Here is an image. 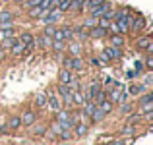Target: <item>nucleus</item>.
I'll return each instance as SVG.
<instances>
[{
    "instance_id": "obj_1",
    "label": "nucleus",
    "mask_w": 153,
    "mask_h": 145,
    "mask_svg": "<svg viewBox=\"0 0 153 145\" xmlns=\"http://www.w3.org/2000/svg\"><path fill=\"white\" fill-rule=\"evenodd\" d=\"M62 18H64L62 12H60L58 8H52V10H51L47 16H43V18L37 19V23H39V25H43V27H45V25H58V21H60Z\"/></svg>"
},
{
    "instance_id": "obj_2",
    "label": "nucleus",
    "mask_w": 153,
    "mask_h": 145,
    "mask_svg": "<svg viewBox=\"0 0 153 145\" xmlns=\"http://www.w3.org/2000/svg\"><path fill=\"white\" fill-rule=\"evenodd\" d=\"M47 108L54 114V112H58L62 107V101H60L58 93H56V89H47Z\"/></svg>"
},
{
    "instance_id": "obj_3",
    "label": "nucleus",
    "mask_w": 153,
    "mask_h": 145,
    "mask_svg": "<svg viewBox=\"0 0 153 145\" xmlns=\"http://www.w3.org/2000/svg\"><path fill=\"white\" fill-rule=\"evenodd\" d=\"M37 118H39L37 110H33V108H23L22 114H19V120H22V128H29V126H33V124L37 122Z\"/></svg>"
},
{
    "instance_id": "obj_4",
    "label": "nucleus",
    "mask_w": 153,
    "mask_h": 145,
    "mask_svg": "<svg viewBox=\"0 0 153 145\" xmlns=\"http://www.w3.org/2000/svg\"><path fill=\"white\" fill-rule=\"evenodd\" d=\"M22 128V120H19V114H12L10 118L4 122V128H2V134H14Z\"/></svg>"
},
{
    "instance_id": "obj_5",
    "label": "nucleus",
    "mask_w": 153,
    "mask_h": 145,
    "mask_svg": "<svg viewBox=\"0 0 153 145\" xmlns=\"http://www.w3.org/2000/svg\"><path fill=\"white\" fill-rule=\"evenodd\" d=\"M31 104H33V110H37V112L45 110V108H47V91H39V93H35Z\"/></svg>"
},
{
    "instance_id": "obj_6",
    "label": "nucleus",
    "mask_w": 153,
    "mask_h": 145,
    "mask_svg": "<svg viewBox=\"0 0 153 145\" xmlns=\"http://www.w3.org/2000/svg\"><path fill=\"white\" fill-rule=\"evenodd\" d=\"M51 45H52V39L45 33H39L35 35V48L39 50H51Z\"/></svg>"
},
{
    "instance_id": "obj_7",
    "label": "nucleus",
    "mask_w": 153,
    "mask_h": 145,
    "mask_svg": "<svg viewBox=\"0 0 153 145\" xmlns=\"http://www.w3.org/2000/svg\"><path fill=\"white\" fill-rule=\"evenodd\" d=\"M66 52L70 56H82L83 54V45L78 41V39H74V41H68L66 43Z\"/></svg>"
},
{
    "instance_id": "obj_8",
    "label": "nucleus",
    "mask_w": 153,
    "mask_h": 145,
    "mask_svg": "<svg viewBox=\"0 0 153 145\" xmlns=\"http://www.w3.org/2000/svg\"><path fill=\"white\" fill-rule=\"evenodd\" d=\"M107 35H108V31L103 29V27H99V25H95V27H91V29H89V39H93V41L107 39Z\"/></svg>"
},
{
    "instance_id": "obj_9",
    "label": "nucleus",
    "mask_w": 153,
    "mask_h": 145,
    "mask_svg": "<svg viewBox=\"0 0 153 145\" xmlns=\"http://www.w3.org/2000/svg\"><path fill=\"white\" fill-rule=\"evenodd\" d=\"M72 132H74V138H79V139H82V138H85V135L89 134V124L78 122V124L74 126V130H72Z\"/></svg>"
},
{
    "instance_id": "obj_10",
    "label": "nucleus",
    "mask_w": 153,
    "mask_h": 145,
    "mask_svg": "<svg viewBox=\"0 0 153 145\" xmlns=\"http://www.w3.org/2000/svg\"><path fill=\"white\" fill-rule=\"evenodd\" d=\"M107 39H108V45H112V47H120V48H122L124 45H126V37H124V35H120V33L107 35Z\"/></svg>"
},
{
    "instance_id": "obj_11",
    "label": "nucleus",
    "mask_w": 153,
    "mask_h": 145,
    "mask_svg": "<svg viewBox=\"0 0 153 145\" xmlns=\"http://www.w3.org/2000/svg\"><path fill=\"white\" fill-rule=\"evenodd\" d=\"M146 91H147V85H146V83H132V85L128 87L126 93L132 95V97H140L142 93H146Z\"/></svg>"
},
{
    "instance_id": "obj_12",
    "label": "nucleus",
    "mask_w": 153,
    "mask_h": 145,
    "mask_svg": "<svg viewBox=\"0 0 153 145\" xmlns=\"http://www.w3.org/2000/svg\"><path fill=\"white\" fill-rule=\"evenodd\" d=\"M47 130H49L47 124H37V122H35L33 126H29V132H31L33 138H43V135L47 134Z\"/></svg>"
},
{
    "instance_id": "obj_13",
    "label": "nucleus",
    "mask_w": 153,
    "mask_h": 145,
    "mask_svg": "<svg viewBox=\"0 0 153 145\" xmlns=\"http://www.w3.org/2000/svg\"><path fill=\"white\" fill-rule=\"evenodd\" d=\"M130 12H132V10H130ZM114 21H116V25H118V31H120L122 35H128V33H130V23H128V16L116 18Z\"/></svg>"
},
{
    "instance_id": "obj_14",
    "label": "nucleus",
    "mask_w": 153,
    "mask_h": 145,
    "mask_svg": "<svg viewBox=\"0 0 153 145\" xmlns=\"http://www.w3.org/2000/svg\"><path fill=\"white\" fill-rule=\"evenodd\" d=\"M74 72L66 70V68H60L58 70V83H64V85H68V83L72 81V78H74Z\"/></svg>"
},
{
    "instance_id": "obj_15",
    "label": "nucleus",
    "mask_w": 153,
    "mask_h": 145,
    "mask_svg": "<svg viewBox=\"0 0 153 145\" xmlns=\"http://www.w3.org/2000/svg\"><path fill=\"white\" fill-rule=\"evenodd\" d=\"M151 35H140V37L138 39H136V43H134V47H136V50H146V47L147 45H149V43H151Z\"/></svg>"
},
{
    "instance_id": "obj_16",
    "label": "nucleus",
    "mask_w": 153,
    "mask_h": 145,
    "mask_svg": "<svg viewBox=\"0 0 153 145\" xmlns=\"http://www.w3.org/2000/svg\"><path fill=\"white\" fill-rule=\"evenodd\" d=\"M25 12H27V18H29V19H33V21H37L39 18H43V16H47L45 12H43L41 4H39V6H33V8H29V10H25Z\"/></svg>"
},
{
    "instance_id": "obj_17",
    "label": "nucleus",
    "mask_w": 153,
    "mask_h": 145,
    "mask_svg": "<svg viewBox=\"0 0 153 145\" xmlns=\"http://www.w3.org/2000/svg\"><path fill=\"white\" fill-rule=\"evenodd\" d=\"M108 50V54H111V60L112 62H120L122 60V48L120 47H112V45H108V47H105Z\"/></svg>"
},
{
    "instance_id": "obj_18",
    "label": "nucleus",
    "mask_w": 153,
    "mask_h": 145,
    "mask_svg": "<svg viewBox=\"0 0 153 145\" xmlns=\"http://www.w3.org/2000/svg\"><path fill=\"white\" fill-rule=\"evenodd\" d=\"M72 99H74V108H79L83 103H85V99H83V91H82V85H79V89L72 91Z\"/></svg>"
},
{
    "instance_id": "obj_19",
    "label": "nucleus",
    "mask_w": 153,
    "mask_h": 145,
    "mask_svg": "<svg viewBox=\"0 0 153 145\" xmlns=\"http://www.w3.org/2000/svg\"><path fill=\"white\" fill-rule=\"evenodd\" d=\"M83 2H85V0H72V4H70V10H68V14L82 16V10H83Z\"/></svg>"
},
{
    "instance_id": "obj_20",
    "label": "nucleus",
    "mask_w": 153,
    "mask_h": 145,
    "mask_svg": "<svg viewBox=\"0 0 153 145\" xmlns=\"http://www.w3.org/2000/svg\"><path fill=\"white\" fill-rule=\"evenodd\" d=\"M23 47L22 43H19V39H18V43H16L14 47L10 48V50H8V54H10V58H22V54H23Z\"/></svg>"
},
{
    "instance_id": "obj_21",
    "label": "nucleus",
    "mask_w": 153,
    "mask_h": 145,
    "mask_svg": "<svg viewBox=\"0 0 153 145\" xmlns=\"http://www.w3.org/2000/svg\"><path fill=\"white\" fill-rule=\"evenodd\" d=\"M118 135H120V138H134V135H136V126H132V124H124V128H120Z\"/></svg>"
},
{
    "instance_id": "obj_22",
    "label": "nucleus",
    "mask_w": 153,
    "mask_h": 145,
    "mask_svg": "<svg viewBox=\"0 0 153 145\" xmlns=\"http://www.w3.org/2000/svg\"><path fill=\"white\" fill-rule=\"evenodd\" d=\"M124 118H126V124H132V126H138V124L142 122V114H140L138 110H132L130 114H126Z\"/></svg>"
},
{
    "instance_id": "obj_23",
    "label": "nucleus",
    "mask_w": 153,
    "mask_h": 145,
    "mask_svg": "<svg viewBox=\"0 0 153 145\" xmlns=\"http://www.w3.org/2000/svg\"><path fill=\"white\" fill-rule=\"evenodd\" d=\"M147 103L153 104V91H146V93L140 95L138 101H136V107H140V104H147Z\"/></svg>"
},
{
    "instance_id": "obj_24",
    "label": "nucleus",
    "mask_w": 153,
    "mask_h": 145,
    "mask_svg": "<svg viewBox=\"0 0 153 145\" xmlns=\"http://www.w3.org/2000/svg\"><path fill=\"white\" fill-rule=\"evenodd\" d=\"M60 29H62V33H64V41H74V27L70 25V23H66V25H60Z\"/></svg>"
},
{
    "instance_id": "obj_25",
    "label": "nucleus",
    "mask_w": 153,
    "mask_h": 145,
    "mask_svg": "<svg viewBox=\"0 0 153 145\" xmlns=\"http://www.w3.org/2000/svg\"><path fill=\"white\" fill-rule=\"evenodd\" d=\"M105 118H107V114L101 110V108H95V112L91 114V124H101V122H105Z\"/></svg>"
},
{
    "instance_id": "obj_26",
    "label": "nucleus",
    "mask_w": 153,
    "mask_h": 145,
    "mask_svg": "<svg viewBox=\"0 0 153 145\" xmlns=\"http://www.w3.org/2000/svg\"><path fill=\"white\" fill-rule=\"evenodd\" d=\"M51 50L56 52V54H64L66 52V41H52Z\"/></svg>"
},
{
    "instance_id": "obj_27",
    "label": "nucleus",
    "mask_w": 153,
    "mask_h": 145,
    "mask_svg": "<svg viewBox=\"0 0 153 145\" xmlns=\"http://www.w3.org/2000/svg\"><path fill=\"white\" fill-rule=\"evenodd\" d=\"M14 19H16V12L8 10V8L0 10V23L2 21H14Z\"/></svg>"
},
{
    "instance_id": "obj_28",
    "label": "nucleus",
    "mask_w": 153,
    "mask_h": 145,
    "mask_svg": "<svg viewBox=\"0 0 153 145\" xmlns=\"http://www.w3.org/2000/svg\"><path fill=\"white\" fill-rule=\"evenodd\" d=\"M118 110H120V116H126V114H130L132 110H136V104L134 103H130V101H126V103H122V104H118Z\"/></svg>"
},
{
    "instance_id": "obj_29",
    "label": "nucleus",
    "mask_w": 153,
    "mask_h": 145,
    "mask_svg": "<svg viewBox=\"0 0 153 145\" xmlns=\"http://www.w3.org/2000/svg\"><path fill=\"white\" fill-rule=\"evenodd\" d=\"M97 107L101 108V110H103V112H105L107 116H108V114H112V110H114V104H112V103H111L108 99H105L103 103H99V104H97Z\"/></svg>"
},
{
    "instance_id": "obj_30",
    "label": "nucleus",
    "mask_w": 153,
    "mask_h": 145,
    "mask_svg": "<svg viewBox=\"0 0 153 145\" xmlns=\"http://www.w3.org/2000/svg\"><path fill=\"white\" fill-rule=\"evenodd\" d=\"M99 62H101V66H108V64H112V60H111V54H108V50L107 48H103L101 52H99Z\"/></svg>"
},
{
    "instance_id": "obj_31",
    "label": "nucleus",
    "mask_w": 153,
    "mask_h": 145,
    "mask_svg": "<svg viewBox=\"0 0 153 145\" xmlns=\"http://www.w3.org/2000/svg\"><path fill=\"white\" fill-rule=\"evenodd\" d=\"M18 43V35L16 37H10V39H4V41H0V48H4V50H10L12 47Z\"/></svg>"
},
{
    "instance_id": "obj_32",
    "label": "nucleus",
    "mask_w": 153,
    "mask_h": 145,
    "mask_svg": "<svg viewBox=\"0 0 153 145\" xmlns=\"http://www.w3.org/2000/svg\"><path fill=\"white\" fill-rule=\"evenodd\" d=\"M130 143H132V138H112L105 145H130Z\"/></svg>"
},
{
    "instance_id": "obj_33",
    "label": "nucleus",
    "mask_w": 153,
    "mask_h": 145,
    "mask_svg": "<svg viewBox=\"0 0 153 145\" xmlns=\"http://www.w3.org/2000/svg\"><path fill=\"white\" fill-rule=\"evenodd\" d=\"M16 27H10V29H0V41H4V39H10V37H16Z\"/></svg>"
},
{
    "instance_id": "obj_34",
    "label": "nucleus",
    "mask_w": 153,
    "mask_h": 145,
    "mask_svg": "<svg viewBox=\"0 0 153 145\" xmlns=\"http://www.w3.org/2000/svg\"><path fill=\"white\" fill-rule=\"evenodd\" d=\"M85 29H91V27H95L97 25V18H93V16H85L83 18V23H82Z\"/></svg>"
},
{
    "instance_id": "obj_35",
    "label": "nucleus",
    "mask_w": 153,
    "mask_h": 145,
    "mask_svg": "<svg viewBox=\"0 0 153 145\" xmlns=\"http://www.w3.org/2000/svg\"><path fill=\"white\" fill-rule=\"evenodd\" d=\"M62 130H64V128H62V124H60V122H56V120L52 118V122H51V132L56 135V138H58V135L62 134Z\"/></svg>"
},
{
    "instance_id": "obj_36",
    "label": "nucleus",
    "mask_w": 153,
    "mask_h": 145,
    "mask_svg": "<svg viewBox=\"0 0 153 145\" xmlns=\"http://www.w3.org/2000/svg\"><path fill=\"white\" fill-rule=\"evenodd\" d=\"M74 139V132L72 130H62V134L58 135V141H70Z\"/></svg>"
},
{
    "instance_id": "obj_37",
    "label": "nucleus",
    "mask_w": 153,
    "mask_h": 145,
    "mask_svg": "<svg viewBox=\"0 0 153 145\" xmlns=\"http://www.w3.org/2000/svg\"><path fill=\"white\" fill-rule=\"evenodd\" d=\"M70 4H72V0H58V10L62 12V14H68Z\"/></svg>"
},
{
    "instance_id": "obj_38",
    "label": "nucleus",
    "mask_w": 153,
    "mask_h": 145,
    "mask_svg": "<svg viewBox=\"0 0 153 145\" xmlns=\"http://www.w3.org/2000/svg\"><path fill=\"white\" fill-rule=\"evenodd\" d=\"M52 41H64V33H62V29H60L58 25L54 27V31H52Z\"/></svg>"
},
{
    "instance_id": "obj_39",
    "label": "nucleus",
    "mask_w": 153,
    "mask_h": 145,
    "mask_svg": "<svg viewBox=\"0 0 153 145\" xmlns=\"http://www.w3.org/2000/svg\"><path fill=\"white\" fill-rule=\"evenodd\" d=\"M43 0H25V2L22 4V8L23 10H29V8H33V6H39Z\"/></svg>"
},
{
    "instance_id": "obj_40",
    "label": "nucleus",
    "mask_w": 153,
    "mask_h": 145,
    "mask_svg": "<svg viewBox=\"0 0 153 145\" xmlns=\"http://www.w3.org/2000/svg\"><path fill=\"white\" fill-rule=\"evenodd\" d=\"M112 138H114V135H111V134H107V135H101V138L97 139V145H105V143H108Z\"/></svg>"
},
{
    "instance_id": "obj_41",
    "label": "nucleus",
    "mask_w": 153,
    "mask_h": 145,
    "mask_svg": "<svg viewBox=\"0 0 153 145\" xmlns=\"http://www.w3.org/2000/svg\"><path fill=\"white\" fill-rule=\"evenodd\" d=\"M143 68L153 72V56H146V62H143Z\"/></svg>"
},
{
    "instance_id": "obj_42",
    "label": "nucleus",
    "mask_w": 153,
    "mask_h": 145,
    "mask_svg": "<svg viewBox=\"0 0 153 145\" xmlns=\"http://www.w3.org/2000/svg\"><path fill=\"white\" fill-rule=\"evenodd\" d=\"M142 70H143V62H142V60H136V62H134V72L142 74Z\"/></svg>"
},
{
    "instance_id": "obj_43",
    "label": "nucleus",
    "mask_w": 153,
    "mask_h": 145,
    "mask_svg": "<svg viewBox=\"0 0 153 145\" xmlns=\"http://www.w3.org/2000/svg\"><path fill=\"white\" fill-rule=\"evenodd\" d=\"M89 62H91V66H93V68H101V62H99V58H97V56H91V58H89Z\"/></svg>"
},
{
    "instance_id": "obj_44",
    "label": "nucleus",
    "mask_w": 153,
    "mask_h": 145,
    "mask_svg": "<svg viewBox=\"0 0 153 145\" xmlns=\"http://www.w3.org/2000/svg\"><path fill=\"white\" fill-rule=\"evenodd\" d=\"M143 52H146V56H153V39H151L149 45L146 47V50H143Z\"/></svg>"
},
{
    "instance_id": "obj_45",
    "label": "nucleus",
    "mask_w": 153,
    "mask_h": 145,
    "mask_svg": "<svg viewBox=\"0 0 153 145\" xmlns=\"http://www.w3.org/2000/svg\"><path fill=\"white\" fill-rule=\"evenodd\" d=\"M23 2H25V0H12V4H18V6H22Z\"/></svg>"
},
{
    "instance_id": "obj_46",
    "label": "nucleus",
    "mask_w": 153,
    "mask_h": 145,
    "mask_svg": "<svg viewBox=\"0 0 153 145\" xmlns=\"http://www.w3.org/2000/svg\"><path fill=\"white\" fill-rule=\"evenodd\" d=\"M4 122H6V120H4V118H0V134H2V128H4Z\"/></svg>"
},
{
    "instance_id": "obj_47",
    "label": "nucleus",
    "mask_w": 153,
    "mask_h": 145,
    "mask_svg": "<svg viewBox=\"0 0 153 145\" xmlns=\"http://www.w3.org/2000/svg\"><path fill=\"white\" fill-rule=\"evenodd\" d=\"M62 145H70V143H66V141H64V143H62Z\"/></svg>"
},
{
    "instance_id": "obj_48",
    "label": "nucleus",
    "mask_w": 153,
    "mask_h": 145,
    "mask_svg": "<svg viewBox=\"0 0 153 145\" xmlns=\"http://www.w3.org/2000/svg\"><path fill=\"white\" fill-rule=\"evenodd\" d=\"M43 145H49V143H43Z\"/></svg>"
}]
</instances>
